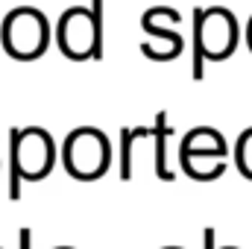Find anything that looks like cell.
Returning <instances> with one entry per match:
<instances>
[{"mask_svg": "<svg viewBox=\"0 0 252 249\" xmlns=\"http://www.w3.org/2000/svg\"><path fill=\"white\" fill-rule=\"evenodd\" d=\"M59 47L73 59H100L103 56V0H94L91 9L70 6L59 21Z\"/></svg>", "mask_w": 252, "mask_h": 249, "instance_id": "obj_2", "label": "cell"}, {"mask_svg": "<svg viewBox=\"0 0 252 249\" xmlns=\"http://www.w3.org/2000/svg\"><path fill=\"white\" fill-rule=\"evenodd\" d=\"M12 153H15V176H27V179H38L53 167V138L44 129H24L15 135L12 141Z\"/></svg>", "mask_w": 252, "mask_h": 249, "instance_id": "obj_6", "label": "cell"}, {"mask_svg": "<svg viewBox=\"0 0 252 249\" xmlns=\"http://www.w3.org/2000/svg\"><path fill=\"white\" fill-rule=\"evenodd\" d=\"M179 21H182V15L173 6H150L141 15V27L150 35V38L141 41V50L150 59H158V62H167V59L179 56L182 47H185L182 32L176 27H167V24H179Z\"/></svg>", "mask_w": 252, "mask_h": 249, "instance_id": "obj_4", "label": "cell"}, {"mask_svg": "<svg viewBox=\"0 0 252 249\" xmlns=\"http://www.w3.org/2000/svg\"><path fill=\"white\" fill-rule=\"evenodd\" d=\"M179 164L185 167L190 179L196 182H211V179H220L229 167V158L223 156H199V153H179Z\"/></svg>", "mask_w": 252, "mask_h": 249, "instance_id": "obj_8", "label": "cell"}, {"mask_svg": "<svg viewBox=\"0 0 252 249\" xmlns=\"http://www.w3.org/2000/svg\"><path fill=\"white\" fill-rule=\"evenodd\" d=\"M64 167L76 179H100L112 164V144L94 126H79L67 135L62 150Z\"/></svg>", "mask_w": 252, "mask_h": 249, "instance_id": "obj_3", "label": "cell"}, {"mask_svg": "<svg viewBox=\"0 0 252 249\" xmlns=\"http://www.w3.org/2000/svg\"><path fill=\"white\" fill-rule=\"evenodd\" d=\"M235 164L247 179H252V126L241 132V138L235 144Z\"/></svg>", "mask_w": 252, "mask_h": 249, "instance_id": "obj_10", "label": "cell"}, {"mask_svg": "<svg viewBox=\"0 0 252 249\" xmlns=\"http://www.w3.org/2000/svg\"><path fill=\"white\" fill-rule=\"evenodd\" d=\"M252 32V18H250V24H247V35Z\"/></svg>", "mask_w": 252, "mask_h": 249, "instance_id": "obj_12", "label": "cell"}, {"mask_svg": "<svg viewBox=\"0 0 252 249\" xmlns=\"http://www.w3.org/2000/svg\"><path fill=\"white\" fill-rule=\"evenodd\" d=\"M179 153H199V156H229V144L226 138L214 129V126H193L185 141L179 144Z\"/></svg>", "mask_w": 252, "mask_h": 249, "instance_id": "obj_7", "label": "cell"}, {"mask_svg": "<svg viewBox=\"0 0 252 249\" xmlns=\"http://www.w3.org/2000/svg\"><path fill=\"white\" fill-rule=\"evenodd\" d=\"M164 249H182V247H164Z\"/></svg>", "mask_w": 252, "mask_h": 249, "instance_id": "obj_14", "label": "cell"}, {"mask_svg": "<svg viewBox=\"0 0 252 249\" xmlns=\"http://www.w3.org/2000/svg\"><path fill=\"white\" fill-rule=\"evenodd\" d=\"M47 18L32 9V6H21V9H12L6 24H3V41L6 47L15 53V56H38L44 47H47Z\"/></svg>", "mask_w": 252, "mask_h": 249, "instance_id": "obj_5", "label": "cell"}, {"mask_svg": "<svg viewBox=\"0 0 252 249\" xmlns=\"http://www.w3.org/2000/svg\"><path fill=\"white\" fill-rule=\"evenodd\" d=\"M59 249H70V247H59Z\"/></svg>", "mask_w": 252, "mask_h": 249, "instance_id": "obj_15", "label": "cell"}, {"mask_svg": "<svg viewBox=\"0 0 252 249\" xmlns=\"http://www.w3.org/2000/svg\"><path fill=\"white\" fill-rule=\"evenodd\" d=\"M202 241H205V249H214V229H205ZM220 249H238V247H220Z\"/></svg>", "mask_w": 252, "mask_h": 249, "instance_id": "obj_11", "label": "cell"}, {"mask_svg": "<svg viewBox=\"0 0 252 249\" xmlns=\"http://www.w3.org/2000/svg\"><path fill=\"white\" fill-rule=\"evenodd\" d=\"M238 47V18L226 6L193 9V76L202 79L205 59H226Z\"/></svg>", "mask_w": 252, "mask_h": 249, "instance_id": "obj_1", "label": "cell"}, {"mask_svg": "<svg viewBox=\"0 0 252 249\" xmlns=\"http://www.w3.org/2000/svg\"><path fill=\"white\" fill-rule=\"evenodd\" d=\"M164 115H158L156 118V126H153V138H156V173L164 179V182H170L173 179V173L167 170V156H164V141H167V126H164Z\"/></svg>", "mask_w": 252, "mask_h": 249, "instance_id": "obj_9", "label": "cell"}, {"mask_svg": "<svg viewBox=\"0 0 252 249\" xmlns=\"http://www.w3.org/2000/svg\"><path fill=\"white\" fill-rule=\"evenodd\" d=\"M247 44H250V50H252V32H250V35H247Z\"/></svg>", "mask_w": 252, "mask_h": 249, "instance_id": "obj_13", "label": "cell"}]
</instances>
